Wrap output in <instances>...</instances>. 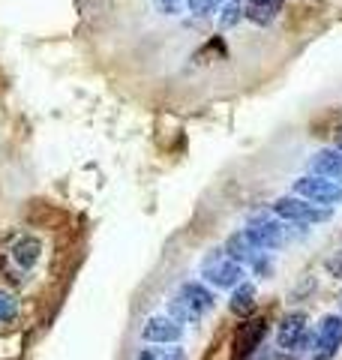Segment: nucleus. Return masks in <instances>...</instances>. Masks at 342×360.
Segmentation results:
<instances>
[{
    "label": "nucleus",
    "instance_id": "17",
    "mask_svg": "<svg viewBox=\"0 0 342 360\" xmlns=\"http://www.w3.org/2000/svg\"><path fill=\"white\" fill-rule=\"evenodd\" d=\"M18 315V297L13 291L0 288V321H13Z\"/></svg>",
    "mask_w": 342,
    "mask_h": 360
},
{
    "label": "nucleus",
    "instance_id": "4",
    "mask_svg": "<svg viewBox=\"0 0 342 360\" xmlns=\"http://www.w3.org/2000/svg\"><path fill=\"white\" fill-rule=\"evenodd\" d=\"M342 348V319L339 315H324L315 328V352L310 360H334Z\"/></svg>",
    "mask_w": 342,
    "mask_h": 360
},
{
    "label": "nucleus",
    "instance_id": "18",
    "mask_svg": "<svg viewBox=\"0 0 342 360\" xmlns=\"http://www.w3.org/2000/svg\"><path fill=\"white\" fill-rule=\"evenodd\" d=\"M249 270H253V276H261V279H267L270 276V252H265V250H258L255 255H253V262L246 264Z\"/></svg>",
    "mask_w": 342,
    "mask_h": 360
},
{
    "label": "nucleus",
    "instance_id": "15",
    "mask_svg": "<svg viewBox=\"0 0 342 360\" xmlns=\"http://www.w3.org/2000/svg\"><path fill=\"white\" fill-rule=\"evenodd\" d=\"M168 319H175L177 324H198L204 315L192 307V303L186 300V297H180V295H175L168 300Z\"/></svg>",
    "mask_w": 342,
    "mask_h": 360
},
{
    "label": "nucleus",
    "instance_id": "16",
    "mask_svg": "<svg viewBox=\"0 0 342 360\" xmlns=\"http://www.w3.org/2000/svg\"><path fill=\"white\" fill-rule=\"evenodd\" d=\"M243 21V4L241 0H228V4L220 9V27L222 30H232Z\"/></svg>",
    "mask_w": 342,
    "mask_h": 360
},
{
    "label": "nucleus",
    "instance_id": "9",
    "mask_svg": "<svg viewBox=\"0 0 342 360\" xmlns=\"http://www.w3.org/2000/svg\"><path fill=\"white\" fill-rule=\"evenodd\" d=\"M282 9V0H246L243 4V18L253 21L258 27H270Z\"/></svg>",
    "mask_w": 342,
    "mask_h": 360
},
{
    "label": "nucleus",
    "instance_id": "23",
    "mask_svg": "<svg viewBox=\"0 0 342 360\" xmlns=\"http://www.w3.org/2000/svg\"><path fill=\"white\" fill-rule=\"evenodd\" d=\"M291 360H306V357H294V354H291Z\"/></svg>",
    "mask_w": 342,
    "mask_h": 360
},
{
    "label": "nucleus",
    "instance_id": "11",
    "mask_svg": "<svg viewBox=\"0 0 342 360\" xmlns=\"http://www.w3.org/2000/svg\"><path fill=\"white\" fill-rule=\"evenodd\" d=\"M177 295L180 297H186L192 307H196L201 315H208V312H213V307H216V295H213V288H208L204 283H196V279H189V283H184L177 288Z\"/></svg>",
    "mask_w": 342,
    "mask_h": 360
},
{
    "label": "nucleus",
    "instance_id": "8",
    "mask_svg": "<svg viewBox=\"0 0 342 360\" xmlns=\"http://www.w3.org/2000/svg\"><path fill=\"white\" fill-rule=\"evenodd\" d=\"M306 330H310V321H306L303 312H289V315H282V321L277 324V345L282 348L285 354H291L294 345H298V340H300Z\"/></svg>",
    "mask_w": 342,
    "mask_h": 360
},
{
    "label": "nucleus",
    "instance_id": "10",
    "mask_svg": "<svg viewBox=\"0 0 342 360\" xmlns=\"http://www.w3.org/2000/svg\"><path fill=\"white\" fill-rule=\"evenodd\" d=\"M255 297H258L255 285L243 279L241 285H234V288H232V297H228V312L237 315V319H249V315L255 312V303H258Z\"/></svg>",
    "mask_w": 342,
    "mask_h": 360
},
{
    "label": "nucleus",
    "instance_id": "7",
    "mask_svg": "<svg viewBox=\"0 0 342 360\" xmlns=\"http://www.w3.org/2000/svg\"><path fill=\"white\" fill-rule=\"evenodd\" d=\"M184 336V324H177L168 315H151L141 328V340L151 345H175Z\"/></svg>",
    "mask_w": 342,
    "mask_h": 360
},
{
    "label": "nucleus",
    "instance_id": "19",
    "mask_svg": "<svg viewBox=\"0 0 342 360\" xmlns=\"http://www.w3.org/2000/svg\"><path fill=\"white\" fill-rule=\"evenodd\" d=\"M246 360H285V352L279 345H267V342H261L253 354H249Z\"/></svg>",
    "mask_w": 342,
    "mask_h": 360
},
{
    "label": "nucleus",
    "instance_id": "14",
    "mask_svg": "<svg viewBox=\"0 0 342 360\" xmlns=\"http://www.w3.org/2000/svg\"><path fill=\"white\" fill-rule=\"evenodd\" d=\"M39 258H42V243H39L37 238H18V240L13 243V262H15L18 267L30 270V267H37Z\"/></svg>",
    "mask_w": 342,
    "mask_h": 360
},
{
    "label": "nucleus",
    "instance_id": "5",
    "mask_svg": "<svg viewBox=\"0 0 342 360\" xmlns=\"http://www.w3.org/2000/svg\"><path fill=\"white\" fill-rule=\"evenodd\" d=\"M267 340V321L265 319H243V324L234 330V342H232V360H246L255 348Z\"/></svg>",
    "mask_w": 342,
    "mask_h": 360
},
{
    "label": "nucleus",
    "instance_id": "6",
    "mask_svg": "<svg viewBox=\"0 0 342 360\" xmlns=\"http://www.w3.org/2000/svg\"><path fill=\"white\" fill-rule=\"evenodd\" d=\"M246 234H249V240H253L255 250H265V252L279 250V246L285 243V225L277 217H255V219H249Z\"/></svg>",
    "mask_w": 342,
    "mask_h": 360
},
{
    "label": "nucleus",
    "instance_id": "22",
    "mask_svg": "<svg viewBox=\"0 0 342 360\" xmlns=\"http://www.w3.org/2000/svg\"><path fill=\"white\" fill-rule=\"evenodd\" d=\"M163 4H168V6H171V4H177V0H163Z\"/></svg>",
    "mask_w": 342,
    "mask_h": 360
},
{
    "label": "nucleus",
    "instance_id": "21",
    "mask_svg": "<svg viewBox=\"0 0 342 360\" xmlns=\"http://www.w3.org/2000/svg\"><path fill=\"white\" fill-rule=\"evenodd\" d=\"M327 270H330L334 276H342V252L334 255V258H327Z\"/></svg>",
    "mask_w": 342,
    "mask_h": 360
},
{
    "label": "nucleus",
    "instance_id": "3",
    "mask_svg": "<svg viewBox=\"0 0 342 360\" xmlns=\"http://www.w3.org/2000/svg\"><path fill=\"white\" fill-rule=\"evenodd\" d=\"M291 195H300L312 205H322V207H334L342 201V184L339 180H327V177H318V174H306L298 177L291 184Z\"/></svg>",
    "mask_w": 342,
    "mask_h": 360
},
{
    "label": "nucleus",
    "instance_id": "1",
    "mask_svg": "<svg viewBox=\"0 0 342 360\" xmlns=\"http://www.w3.org/2000/svg\"><path fill=\"white\" fill-rule=\"evenodd\" d=\"M243 276H246L243 264L232 262L222 250H210L201 262V283L210 288H234L243 283Z\"/></svg>",
    "mask_w": 342,
    "mask_h": 360
},
{
    "label": "nucleus",
    "instance_id": "20",
    "mask_svg": "<svg viewBox=\"0 0 342 360\" xmlns=\"http://www.w3.org/2000/svg\"><path fill=\"white\" fill-rule=\"evenodd\" d=\"M216 6H220V0H189V9H192V13H196L198 18L213 15Z\"/></svg>",
    "mask_w": 342,
    "mask_h": 360
},
{
    "label": "nucleus",
    "instance_id": "12",
    "mask_svg": "<svg viewBox=\"0 0 342 360\" xmlns=\"http://www.w3.org/2000/svg\"><path fill=\"white\" fill-rule=\"evenodd\" d=\"M310 174L342 180V150H318L310 160Z\"/></svg>",
    "mask_w": 342,
    "mask_h": 360
},
{
    "label": "nucleus",
    "instance_id": "13",
    "mask_svg": "<svg viewBox=\"0 0 342 360\" xmlns=\"http://www.w3.org/2000/svg\"><path fill=\"white\" fill-rule=\"evenodd\" d=\"M222 252L232 258V262H237V264H249L253 262V255L258 252L255 246H253V240H249V234H246V229H241V231H234V234H228V240H225V246H222Z\"/></svg>",
    "mask_w": 342,
    "mask_h": 360
},
{
    "label": "nucleus",
    "instance_id": "2",
    "mask_svg": "<svg viewBox=\"0 0 342 360\" xmlns=\"http://www.w3.org/2000/svg\"><path fill=\"white\" fill-rule=\"evenodd\" d=\"M273 217L282 219V222H294V225H315V222H327L330 219V207H322V205H312L300 195H282L270 205Z\"/></svg>",
    "mask_w": 342,
    "mask_h": 360
}]
</instances>
